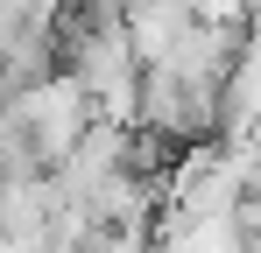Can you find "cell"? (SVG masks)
Wrapping results in <instances>:
<instances>
[{"mask_svg":"<svg viewBox=\"0 0 261 253\" xmlns=\"http://www.w3.org/2000/svg\"><path fill=\"white\" fill-rule=\"evenodd\" d=\"M92 120H99V106H92V91L78 84V71H57V78H43L36 91L7 99V126H21L29 148H36L49 169L92 134Z\"/></svg>","mask_w":261,"mask_h":253,"instance_id":"obj_1","label":"cell"}]
</instances>
